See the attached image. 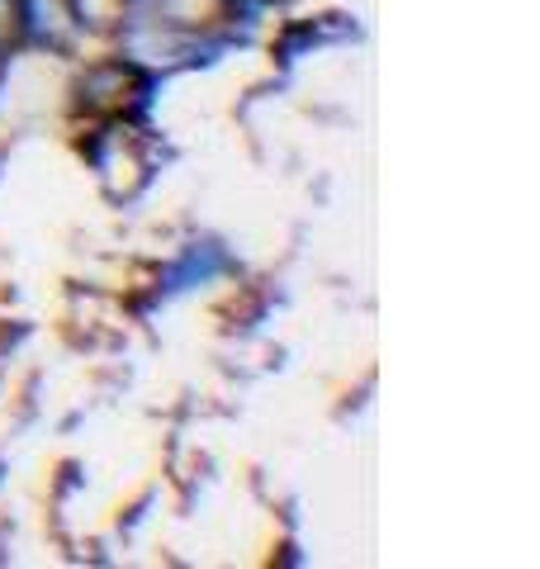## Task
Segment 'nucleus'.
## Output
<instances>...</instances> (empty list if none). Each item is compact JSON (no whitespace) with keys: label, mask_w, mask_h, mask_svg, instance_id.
<instances>
[{"label":"nucleus","mask_w":540,"mask_h":569,"mask_svg":"<svg viewBox=\"0 0 540 569\" xmlns=\"http://www.w3.org/2000/svg\"><path fill=\"white\" fill-rule=\"evenodd\" d=\"M142 91H148V81L138 77V67L129 58H110V62H96L81 77L77 100L90 114H119L129 104V96H142Z\"/></svg>","instance_id":"nucleus-1"},{"label":"nucleus","mask_w":540,"mask_h":569,"mask_svg":"<svg viewBox=\"0 0 540 569\" xmlns=\"http://www.w3.org/2000/svg\"><path fill=\"white\" fill-rule=\"evenodd\" d=\"M223 271V247H213V242H200V247H190L186 257H180L171 271H167V290L180 295V290H190V284H204Z\"/></svg>","instance_id":"nucleus-2"},{"label":"nucleus","mask_w":540,"mask_h":569,"mask_svg":"<svg viewBox=\"0 0 540 569\" xmlns=\"http://www.w3.org/2000/svg\"><path fill=\"white\" fill-rule=\"evenodd\" d=\"M62 6H67V14H71V24L90 29V33L119 29L123 20H129V0H62Z\"/></svg>","instance_id":"nucleus-3"},{"label":"nucleus","mask_w":540,"mask_h":569,"mask_svg":"<svg viewBox=\"0 0 540 569\" xmlns=\"http://www.w3.org/2000/svg\"><path fill=\"white\" fill-rule=\"evenodd\" d=\"M24 33V6L20 0H0V52Z\"/></svg>","instance_id":"nucleus-4"},{"label":"nucleus","mask_w":540,"mask_h":569,"mask_svg":"<svg viewBox=\"0 0 540 569\" xmlns=\"http://www.w3.org/2000/svg\"><path fill=\"white\" fill-rule=\"evenodd\" d=\"M276 560H280V565H303V556H299V546H294V541H284Z\"/></svg>","instance_id":"nucleus-5"}]
</instances>
